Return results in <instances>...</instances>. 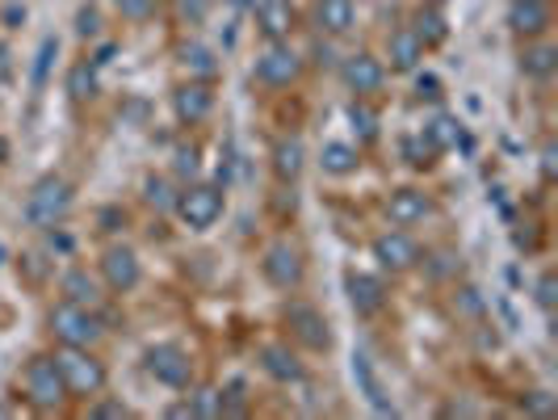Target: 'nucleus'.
I'll return each instance as SVG.
<instances>
[{
  "mask_svg": "<svg viewBox=\"0 0 558 420\" xmlns=\"http://www.w3.org/2000/svg\"><path fill=\"white\" fill-rule=\"evenodd\" d=\"M72 206H76V190H72V181H68V177H59V172H47V177H38V181L29 185L26 224L38 227V231L63 227L68 224V215H72Z\"/></svg>",
  "mask_w": 558,
  "mask_h": 420,
  "instance_id": "f257e3e1",
  "label": "nucleus"
},
{
  "mask_svg": "<svg viewBox=\"0 0 558 420\" xmlns=\"http://www.w3.org/2000/svg\"><path fill=\"white\" fill-rule=\"evenodd\" d=\"M56 365L63 374V387L76 399H93V395L106 392V365L93 358V349H81V345H59Z\"/></svg>",
  "mask_w": 558,
  "mask_h": 420,
  "instance_id": "f03ea898",
  "label": "nucleus"
},
{
  "mask_svg": "<svg viewBox=\"0 0 558 420\" xmlns=\"http://www.w3.org/2000/svg\"><path fill=\"white\" fill-rule=\"evenodd\" d=\"M47 328H51L59 345H81V349H93L101 340V333H106L97 311L81 308V303H68V299H59L56 308L47 311Z\"/></svg>",
  "mask_w": 558,
  "mask_h": 420,
  "instance_id": "7ed1b4c3",
  "label": "nucleus"
},
{
  "mask_svg": "<svg viewBox=\"0 0 558 420\" xmlns=\"http://www.w3.org/2000/svg\"><path fill=\"white\" fill-rule=\"evenodd\" d=\"M22 392H26V404L38 408V412H56L59 404L68 399V387H63V374H59L56 358L38 353L26 362V374H22Z\"/></svg>",
  "mask_w": 558,
  "mask_h": 420,
  "instance_id": "20e7f679",
  "label": "nucleus"
},
{
  "mask_svg": "<svg viewBox=\"0 0 558 420\" xmlns=\"http://www.w3.org/2000/svg\"><path fill=\"white\" fill-rule=\"evenodd\" d=\"M223 211H227V197L219 185H185L177 194V206H172V215L190 227V231H210V227L223 219Z\"/></svg>",
  "mask_w": 558,
  "mask_h": 420,
  "instance_id": "39448f33",
  "label": "nucleus"
},
{
  "mask_svg": "<svg viewBox=\"0 0 558 420\" xmlns=\"http://www.w3.org/2000/svg\"><path fill=\"white\" fill-rule=\"evenodd\" d=\"M260 274L269 286H278V290H299L303 278H307V261H303V249L299 244H290V240H278V244H269L265 256H260Z\"/></svg>",
  "mask_w": 558,
  "mask_h": 420,
  "instance_id": "423d86ee",
  "label": "nucleus"
},
{
  "mask_svg": "<svg viewBox=\"0 0 558 420\" xmlns=\"http://www.w3.org/2000/svg\"><path fill=\"white\" fill-rule=\"evenodd\" d=\"M143 365H147V374L156 379V383H165L172 392H181V387H190V379H194V362H190V353L181 349V345H151L147 353H143Z\"/></svg>",
  "mask_w": 558,
  "mask_h": 420,
  "instance_id": "0eeeda50",
  "label": "nucleus"
},
{
  "mask_svg": "<svg viewBox=\"0 0 558 420\" xmlns=\"http://www.w3.org/2000/svg\"><path fill=\"white\" fill-rule=\"evenodd\" d=\"M97 265H101V281L110 286L113 295H131L143 281V261L131 244H110V249L101 252Z\"/></svg>",
  "mask_w": 558,
  "mask_h": 420,
  "instance_id": "6e6552de",
  "label": "nucleus"
},
{
  "mask_svg": "<svg viewBox=\"0 0 558 420\" xmlns=\"http://www.w3.org/2000/svg\"><path fill=\"white\" fill-rule=\"evenodd\" d=\"M299 76H303V56L290 43H269L256 59V81L269 88H290Z\"/></svg>",
  "mask_w": 558,
  "mask_h": 420,
  "instance_id": "1a4fd4ad",
  "label": "nucleus"
},
{
  "mask_svg": "<svg viewBox=\"0 0 558 420\" xmlns=\"http://www.w3.org/2000/svg\"><path fill=\"white\" fill-rule=\"evenodd\" d=\"M369 252H374V261H378L383 274H408V269L420 265V244L408 231H383V236L369 244Z\"/></svg>",
  "mask_w": 558,
  "mask_h": 420,
  "instance_id": "9d476101",
  "label": "nucleus"
},
{
  "mask_svg": "<svg viewBox=\"0 0 558 420\" xmlns=\"http://www.w3.org/2000/svg\"><path fill=\"white\" fill-rule=\"evenodd\" d=\"M340 81L353 97H374L383 84H387V63L369 51H357L340 63Z\"/></svg>",
  "mask_w": 558,
  "mask_h": 420,
  "instance_id": "9b49d317",
  "label": "nucleus"
},
{
  "mask_svg": "<svg viewBox=\"0 0 558 420\" xmlns=\"http://www.w3.org/2000/svg\"><path fill=\"white\" fill-rule=\"evenodd\" d=\"M286 324H290V336L299 340V345H307V349H328L332 345V333H328V320H324V311H315L311 303H286Z\"/></svg>",
  "mask_w": 558,
  "mask_h": 420,
  "instance_id": "f8f14e48",
  "label": "nucleus"
},
{
  "mask_svg": "<svg viewBox=\"0 0 558 420\" xmlns=\"http://www.w3.org/2000/svg\"><path fill=\"white\" fill-rule=\"evenodd\" d=\"M344 295H349V308L357 311L362 320H369V315H378V311L387 308V286H383V278H374V274L349 269L344 274Z\"/></svg>",
  "mask_w": 558,
  "mask_h": 420,
  "instance_id": "ddd939ff",
  "label": "nucleus"
},
{
  "mask_svg": "<svg viewBox=\"0 0 558 420\" xmlns=\"http://www.w3.org/2000/svg\"><path fill=\"white\" fill-rule=\"evenodd\" d=\"M252 13H256V29L265 43H290V34H294V4L290 0H256Z\"/></svg>",
  "mask_w": 558,
  "mask_h": 420,
  "instance_id": "4468645a",
  "label": "nucleus"
},
{
  "mask_svg": "<svg viewBox=\"0 0 558 420\" xmlns=\"http://www.w3.org/2000/svg\"><path fill=\"white\" fill-rule=\"evenodd\" d=\"M508 29L517 34V38H542L546 29H550V4L546 0H508Z\"/></svg>",
  "mask_w": 558,
  "mask_h": 420,
  "instance_id": "2eb2a0df",
  "label": "nucleus"
},
{
  "mask_svg": "<svg viewBox=\"0 0 558 420\" xmlns=\"http://www.w3.org/2000/svg\"><path fill=\"white\" fill-rule=\"evenodd\" d=\"M210 110H215V93H210L206 81H185L172 93V113H177V122H185V127H197Z\"/></svg>",
  "mask_w": 558,
  "mask_h": 420,
  "instance_id": "dca6fc26",
  "label": "nucleus"
},
{
  "mask_svg": "<svg viewBox=\"0 0 558 420\" xmlns=\"http://www.w3.org/2000/svg\"><path fill=\"white\" fill-rule=\"evenodd\" d=\"M433 215V197L420 194V190H395L391 202H387V219L395 227H416Z\"/></svg>",
  "mask_w": 558,
  "mask_h": 420,
  "instance_id": "f3484780",
  "label": "nucleus"
},
{
  "mask_svg": "<svg viewBox=\"0 0 558 420\" xmlns=\"http://www.w3.org/2000/svg\"><path fill=\"white\" fill-rule=\"evenodd\" d=\"M357 26V9L353 0H315V29L328 34V38H340Z\"/></svg>",
  "mask_w": 558,
  "mask_h": 420,
  "instance_id": "a211bd4d",
  "label": "nucleus"
},
{
  "mask_svg": "<svg viewBox=\"0 0 558 420\" xmlns=\"http://www.w3.org/2000/svg\"><path fill=\"white\" fill-rule=\"evenodd\" d=\"M260 370H265L269 379H278V383H303V379H307V370H303L299 353H294L290 345H265V349H260Z\"/></svg>",
  "mask_w": 558,
  "mask_h": 420,
  "instance_id": "6ab92c4d",
  "label": "nucleus"
},
{
  "mask_svg": "<svg viewBox=\"0 0 558 420\" xmlns=\"http://www.w3.org/2000/svg\"><path fill=\"white\" fill-rule=\"evenodd\" d=\"M59 295H63L68 303H81V308H93V311L101 308V281L93 278L88 269H81V265L59 278Z\"/></svg>",
  "mask_w": 558,
  "mask_h": 420,
  "instance_id": "aec40b11",
  "label": "nucleus"
},
{
  "mask_svg": "<svg viewBox=\"0 0 558 420\" xmlns=\"http://www.w3.org/2000/svg\"><path fill=\"white\" fill-rule=\"evenodd\" d=\"M387 59H391V72H416L420 59H424V47L412 34V26L395 29L391 38H387Z\"/></svg>",
  "mask_w": 558,
  "mask_h": 420,
  "instance_id": "412c9836",
  "label": "nucleus"
},
{
  "mask_svg": "<svg viewBox=\"0 0 558 420\" xmlns=\"http://www.w3.org/2000/svg\"><path fill=\"white\" fill-rule=\"evenodd\" d=\"M424 140L433 143L437 152H449V147H466V127L453 118V113H433L428 122H424V131H420Z\"/></svg>",
  "mask_w": 558,
  "mask_h": 420,
  "instance_id": "4be33fe9",
  "label": "nucleus"
},
{
  "mask_svg": "<svg viewBox=\"0 0 558 420\" xmlns=\"http://www.w3.org/2000/svg\"><path fill=\"white\" fill-rule=\"evenodd\" d=\"M412 34L420 38V47L424 51H433V47H441L449 38V22H446V13L437 9V4H420L416 9V17H412Z\"/></svg>",
  "mask_w": 558,
  "mask_h": 420,
  "instance_id": "5701e85b",
  "label": "nucleus"
},
{
  "mask_svg": "<svg viewBox=\"0 0 558 420\" xmlns=\"http://www.w3.org/2000/svg\"><path fill=\"white\" fill-rule=\"evenodd\" d=\"M177 59H181V68L190 72V81H215L219 72H223V63H219V56L206 47V43H185L181 51H177Z\"/></svg>",
  "mask_w": 558,
  "mask_h": 420,
  "instance_id": "b1692460",
  "label": "nucleus"
},
{
  "mask_svg": "<svg viewBox=\"0 0 558 420\" xmlns=\"http://www.w3.org/2000/svg\"><path fill=\"white\" fill-rule=\"evenodd\" d=\"M521 72H525L530 81H550V76L558 72V47L530 38L525 51H521Z\"/></svg>",
  "mask_w": 558,
  "mask_h": 420,
  "instance_id": "393cba45",
  "label": "nucleus"
},
{
  "mask_svg": "<svg viewBox=\"0 0 558 420\" xmlns=\"http://www.w3.org/2000/svg\"><path fill=\"white\" fill-rule=\"evenodd\" d=\"M307 165V147L299 135H286V140L274 143V172L278 181H299V172Z\"/></svg>",
  "mask_w": 558,
  "mask_h": 420,
  "instance_id": "a878e982",
  "label": "nucleus"
},
{
  "mask_svg": "<svg viewBox=\"0 0 558 420\" xmlns=\"http://www.w3.org/2000/svg\"><path fill=\"white\" fill-rule=\"evenodd\" d=\"M63 88H68V97H72V101H93V97L101 93V72H97V63H93V59L72 63Z\"/></svg>",
  "mask_w": 558,
  "mask_h": 420,
  "instance_id": "bb28decb",
  "label": "nucleus"
},
{
  "mask_svg": "<svg viewBox=\"0 0 558 420\" xmlns=\"http://www.w3.org/2000/svg\"><path fill=\"white\" fill-rule=\"evenodd\" d=\"M319 165L324 172H332V177H353L357 168H362V152L353 147V143H324V152H319Z\"/></svg>",
  "mask_w": 558,
  "mask_h": 420,
  "instance_id": "cd10ccee",
  "label": "nucleus"
},
{
  "mask_svg": "<svg viewBox=\"0 0 558 420\" xmlns=\"http://www.w3.org/2000/svg\"><path fill=\"white\" fill-rule=\"evenodd\" d=\"M143 202H147L156 215H172V206H177L172 181H168V177H147V181H143Z\"/></svg>",
  "mask_w": 558,
  "mask_h": 420,
  "instance_id": "c85d7f7f",
  "label": "nucleus"
},
{
  "mask_svg": "<svg viewBox=\"0 0 558 420\" xmlns=\"http://www.w3.org/2000/svg\"><path fill=\"white\" fill-rule=\"evenodd\" d=\"M349 127H353V135H357L362 143L378 140V113L365 106V97H357V101L349 106Z\"/></svg>",
  "mask_w": 558,
  "mask_h": 420,
  "instance_id": "c756f323",
  "label": "nucleus"
},
{
  "mask_svg": "<svg viewBox=\"0 0 558 420\" xmlns=\"http://www.w3.org/2000/svg\"><path fill=\"white\" fill-rule=\"evenodd\" d=\"M185 404H190V417H223V392L219 387H202Z\"/></svg>",
  "mask_w": 558,
  "mask_h": 420,
  "instance_id": "7c9ffc66",
  "label": "nucleus"
},
{
  "mask_svg": "<svg viewBox=\"0 0 558 420\" xmlns=\"http://www.w3.org/2000/svg\"><path fill=\"white\" fill-rule=\"evenodd\" d=\"M433 156H437V147L424 140V135H408V140H403V160L412 168H428Z\"/></svg>",
  "mask_w": 558,
  "mask_h": 420,
  "instance_id": "2f4dec72",
  "label": "nucleus"
},
{
  "mask_svg": "<svg viewBox=\"0 0 558 420\" xmlns=\"http://www.w3.org/2000/svg\"><path fill=\"white\" fill-rule=\"evenodd\" d=\"M533 299H537V308L542 311H555V303H558V281H555V274L546 269L542 278L533 281Z\"/></svg>",
  "mask_w": 558,
  "mask_h": 420,
  "instance_id": "473e14b6",
  "label": "nucleus"
},
{
  "mask_svg": "<svg viewBox=\"0 0 558 420\" xmlns=\"http://www.w3.org/2000/svg\"><path fill=\"white\" fill-rule=\"evenodd\" d=\"M537 172H542V181H546V185H555V181H558V147H555V140L542 143V152H537Z\"/></svg>",
  "mask_w": 558,
  "mask_h": 420,
  "instance_id": "72a5a7b5",
  "label": "nucleus"
},
{
  "mask_svg": "<svg viewBox=\"0 0 558 420\" xmlns=\"http://www.w3.org/2000/svg\"><path fill=\"white\" fill-rule=\"evenodd\" d=\"M59 56V38H43V47H38V63H34V84L43 88L47 84V72H51V59Z\"/></svg>",
  "mask_w": 558,
  "mask_h": 420,
  "instance_id": "f704fd0d",
  "label": "nucleus"
},
{
  "mask_svg": "<svg viewBox=\"0 0 558 420\" xmlns=\"http://www.w3.org/2000/svg\"><path fill=\"white\" fill-rule=\"evenodd\" d=\"M177 177H197V168H202V156H197V147L194 143H181L177 147Z\"/></svg>",
  "mask_w": 558,
  "mask_h": 420,
  "instance_id": "c9c22d12",
  "label": "nucleus"
},
{
  "mask_svg": "<svg viewBox=\"0 0 558 420\" xmlns=\"http://www.w3.org/2000/svg\"><path fill=\"white\" fill-rule=\"evenodd\" d=\"M210 13V0H177V17L190 22V26H202Z\"/></svg>",
  "mask_w": 558,
  "mask_h": 420,
  "instance_id": "e433bc0d",
  "label": "nucleus"
},
{
  "mask_svg": "<svg viewBox=\"0 0 558 420\" xmlns=\"http://www.w3.org/2000/svg\"><path fill=\"white\" fill-rule=\"evenodd\" d=\"M521 408H525V412H533V417H550V412L558 408V399L550 392H530Z\"/></svg>",
  "mask_w": 558,
  "mask_h": 420,
  "instance_id": "4c0bfd02",
  "label": "nucleus"
},
{
  "mask_svg": "<svg viewBox=\"0 0 558 420\" xmlns=\"http://www.w3.org/2000/svg\"><path fill=\"white\" fill-rule=\"evenodd\" d=\"M76 34L81 38H101V13L97 9H81L76 13Z\"/></svg>",
  "mask_w": 558,
  "mask_h": 420,
  "instance_id": "58836bf2",
  "label": "nucleus"
},
{
  "mask_svg": "<svg viewBox=\"0 0 558 420\" xmlns=\"http://www.w3.org/2000/svg\"><path fill=\"white\" fill-rule=\"evenodd\" d=\"M88 412H93L97 420H126L131 417V408H126V404H118V399H101V404H93Z\"/></svg>",
  "mask_w": 558,
  "mask_h": 420,
  "instance_id": "ea45409f",
  "label": "nucleus"
},
{
  "mask_svg": "<svg viewBox=\"0 0 558 420\" xmlns=\"http://www.w3.org/2000/svg\"><path fill=\"white\" fill-rule=\"evenodd\" d=\"M118 9H122V17H131V22H147L151 9H156V0H118Z\"/></svg>",
  "mask_w": 558,
  "mask_h": 420,
  "instance_id": "a19ab883",
  "label": "nucleus"
},
{
  "mask_svg": "<svg viewBox=\"0 0 558 420\" xmlns=\"http://www.w3.org/2000/svg\"><path fill=\"white\" fill-rule=\"evenodd\" d=\"M453 303H458V308L466 311V315H478V311H483V299H478V290H475V286H462Z\"/></svg>",
  "mask_w": 558,
  "mask_h": 420,
  "instance_id": "79ce46f5",
  "label": "nucleus"
},
{
  "mask_svg": "<svg viewBox=\"0 0 558 420\" xmlns=\"http://www.w3.org/2000/svg\"><path fill=\"white\" fill-rule=\"evenodd\" d=\"M101 231H118V224H126V211H101Z\"/></svg>",
  "mask_w": 558,
  "mask_h": 420,
  "instance_id": "37998d69",
  "label": "nucleus"
},
{
  "mask_svg": "<svg viewBox=\"0 0 558 420\" xmlns=\"http://www.w3.org/2000/svg\"><path fill=\"white\" fill-rule=\"evenodd\" d=\"M420 97H441V84H437V76H420Z\"/></svg>",
  "mask_w": 558,
  "mask_h": 420,
  "instance_id": "c03bdc74",
  "label": "nucleus"
},
{
  "mask_svg": "<svg viewBox=\"0 0 558 420\" xmlns=\"http://www.w3.org/2000/svg\"><path fill=\"white\" fill-rule=\"evenodd\" d=\"M113 59V43H106V47H101V51H97V59H93V63H97V68H106V63H110Z\"/></svg>",
  "mask_w": 558,
  "mask_h": 420,
  "instance_id": "a18cd8bd",
  "label": "nucleus"
},
{
  "mask_svg": "<svg viewBox=\"0 0 558 420\" xmlns=\"http://www.w3.org/2000/svg\"><path fill=\"white\" fill-rule=\"evenodd\" d=\"M4 160H9V143L0 140V165H4Z\"/></svg>",
  "mask_w": 558,
  "mask_h": 420,
  "instance_id": "49530a36",
  "label": "nucleus"
},
{
  "mask_svg": "<svg viewBox=\"0 0 558 420\" xmlns=\"http://www.w3.org/2000/svg\"><path fill=\"white\" fill-rule=\"evenodd\" d=\"M424 4H437V9H441V4H446V0H424Z\"/></svg>",
  "mask_w": 558,
  "mask_h": 420,
  "instance_id": "de8ad7c7",
  "label": "nucleus"
},
{
  "mask_svg": "<svg viewBox=\"0 0 558 420\" xmlns=\"http://www.w3.org/2000/svg\"><path fill=\"white\" fill-rule=\"evenodd\" d=\"M4 412H9V408H4V404H0V417H4Z\"/></svg>",
  "mask_w": 558,
  "mask_h": 420,
  "instance_id": "09e8293b",
  "label": "nucleus"
}]
</instances>
